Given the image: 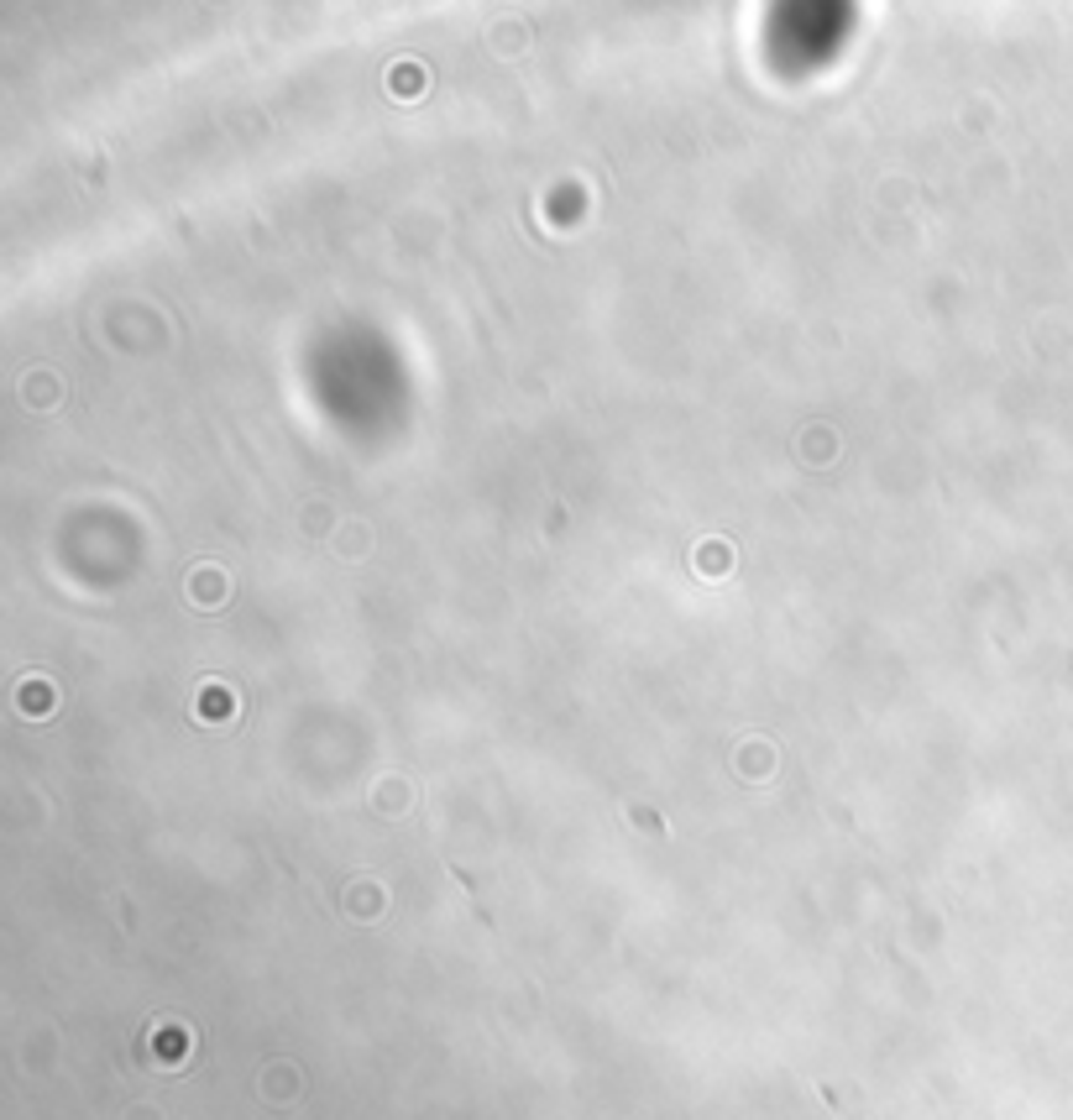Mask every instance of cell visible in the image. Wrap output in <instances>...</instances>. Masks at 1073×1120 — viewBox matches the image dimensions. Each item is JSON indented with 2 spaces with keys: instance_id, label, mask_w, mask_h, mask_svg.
<instances>
[{
  "instance_id": "6da1fadb",
  "label": "cell",
  "mask_w": 1073,
  "mask_h": 1120,
  "mask_svg": "<svg viewBox=\"0 0 1073 1120\" xmlns=\"http://www.w3.org/2000/svg\"><path fill=\"white\" fill-rule=\"evenodd\" d=\"M226 591H230V582H226V571L221 565H194V582H189V597L199 602H210V608H221L226 602Z\"/></svg>"
},
{
  "instance_id": "7a4b0ae2",
  "label": "cell",
  "mask_w": 1073,
  "mask_h": 1120,
  "mask_svg": "<svg viewBox=\"0 0 1073 1120\" xmlns=\"http://www.w3.org/2000/svg\"><path fill=\"white\" fill-rule=\"evenodd\" d=\"M236 712V697H230V686L226 681H204L199 686V702H194V717L199 723H210V717H230Z\"/></svg>"
},
{
  "instance_id": "3957f363",
  "label": "cell",
  "mask_w": 1073,
  "mask_h": 1120,
  "mask_svg": "<svg viewBox=\"0 0 1073 1120\" xmlns=\"http://www.w3.org/2000/svg\"><path fill=\"white\" fill-rule=\"evenodd\" d=\"M21 712H27V717H37V712H53V707H58V686H53V681H27V686H21Z\"/></svg>"
},
{
  "instance_id": "277c9868",
  "label": "cell",
  "mask_w": 1073,
  "mask_h": 1120,
  "mask_svg": "<svg viewBox=\"0 0 1073 1120\" xmlns=\"http://www.w3.org/2000/svg\"><path fill=\"white\" fill-rule=\"evenodd\" d=\"M739 770H744V775H754V780H765L770 770H775V749H770L765 739H749L744 749H739Z\"/></svg>"
},
{
  "instance_id": "5b68a950",
  "label": "cell",
  "mask_w": 1073,
  "mask_h": 1120,
  "mask_svg": "<svg viewBox=\"0 0 1073 1120\" xmlns=\"http://www.w3.org/2000/svg\"><path fill=\"white\" fill-rule=\"evenodd\" d=\"M728 560H733L728 545H696V576H707V582L728 576Z\"/></svg>"
},
{
  "instance_id": "8992f818",
  "label": "cell",
  "mask_w": 1073,
  "mask_h": 1120,
  "mask_svg": "<svg viewBox=\"0 0 1073 1120\" xmlns=\"http://www.w3.org/2000/svg\"><path fill=\"white\" fill-rule=\"evenodd\" d=\"M27 404L32 409H53L58 404V382L43 378V372H27Z\"/></svg>"
}]
</instances>
